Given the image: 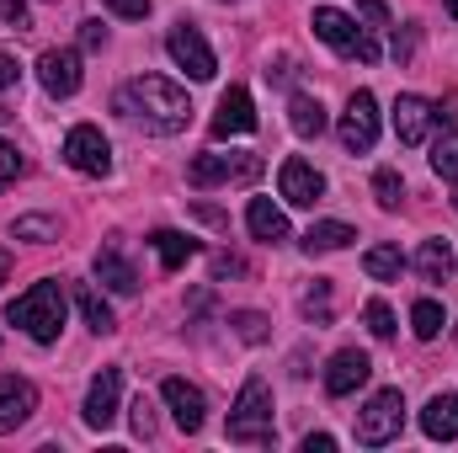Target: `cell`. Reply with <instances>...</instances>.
Here are the masks:
<instances>
[{
	"instance_id": "cell-43",
	"label": "cell",
	"mask_w": 458,
	"mask_h": 453,
	"mask_svg": "<svg viewBox=\"0 0 458 453\" xmlns=\"http://www.w3.org/2000/svg\"><path fill=\"white\" fill-rule=\"evenodd\" d=\"M448 16H454V21H458V0H448Z\"/></svg>"
},
{
	"instance_id": "cell-31",
	"label": "cell",
	"mask_w": 458,
	"mask_h": 453,
	"mask_svg": "<svg viewBox=\"0 0 458 453\" xmlns=\"http://www.w3.org/2000/svg\"><path fill=\"white\" fill-rule=\"evenodd\" d=\"M304 315L320 321V326H331V283L326 278H315V288L304 294Z\"/></svg>"
},
{
	"instance_id": "cell-24",
	"label": "cell",
	"mask_w": 458,
	"mask_h": 453,
	"mask_svg": "<svg viewBox=\"0 0 458 453\" xmlns=\"http://www.w3.org/2000/svg\"><path fill=\"white\" fill-rule=\"evenodd\" d=\"M288 123H293L299 139H320V133H326V107H320V97H304V91H299V97L288 102Z\"/></svg>"
},
{
	"instance_id": "cell-17",
	"label": "cell",
	"mask_w": 458,
	"mask_h": 453,
	"mask_svg": "<svg viewBox=\"0 0 458 453\" xmlns=\"http://www.w3.org/2000/svg\"><path fill=\"white\" fill-rule=\"evenodd\" d=\"M432 123H437V107H432L427 97H411V91H405V97L394 102V133H400V144H411V150L427 144Z\"/></svg>"
},
{
	"instance_id": "cell-12",
	"label": "cell",
	"mask_w": 458,
	"mask_h": 453,
	"mask_svg": "<svg viewBox=\"0 0 458 453\" xmlns=\"http://www.w3.org/2000/svg\"><path fill=\"white\" fill-rule=\"evenodd\" d=\"M214 139H240V133H256V102L245 86H229L219 97V113H214Z\"/></svg>"
},
{
	"instance_id": "cell-1",
	"label": "cell",
	"mask_w": 458,
	"mask_h": 453,
	"mask_svg": "<svg viewBox=\"0 0 458 453\" xmlns=\"http://www.w3.org/2000/svg\"><path fill=\"white\" fill-rule=\"evenodd\" d=\"M117 113L149 133H182L187 117H192V102L176 81L165 75H133L123 91H117Z\"/></svg>"
},
{
	"instance_id": "cell-5",
	"label": "cell",
	"mask_w": 458,
	"mask_h": 453,
	"mask_svg": "<svg viewBox=\"0 0 458 453\" xmlns=\"http://www.w3.org/2000/svg\"><path fill=\"white\" fill-rule=\"evenodd\" d=\"M400 427H405V395H400V389H378V395L357 411V443H362V449L394 443Z\"/></svg>"
},
{
	"instance_id": "cell-16",
	"label": "cell",
	"mask_w": 458,
	"mask_h": 453,
	"mask_svg": "<svg viewBox=\"0 0 458 453\" xmlns=\"http://www.w3.org/2000/svg\"><path fill=\"white\" fill-rule=\"evenodd\" d=\"M32 411H38V389H32V379L5 373V379H0V438H5V432H16Z\"/></svg>"
},
{
	"instance_id": "cell-34",
	"label": "cell",
	"mask_w": 458,
	"mask_h": 453,
	"mask_svg": "<svg viewBox=\"0 0 458 453\" xmlns=\"http://www.w3.org/2000/svg\"><path fill=\"white\" fill-rule=\"evenodd\" d=\"M16 176H21V155H16V144H5V139H0V192H5Z\"/></svg>"
},
{
	"instance_id": "cell-33",
	"label": "cell",
	"mask_w": 458,
	"mask_h": 453,
	"mask_svg": "<svg viewBox=\"0 0 458 453\" xmlns=\"http://www.w3.org/2000/svg\"><path fill=\"white\" fill-rule=\"evenodd\" d=\"M357 16L368 21V32H384L389 27V5L384 0H357Z\"/></svg>"
},
{
	"instance_id": "cell-27",
	"label": "cell",
	"mask_w": 458,
	"mask_h": 453,
	"mask_svg": "<svg viewBox=\"0 0 458 453\" xmlns=\"http://www.w3.org/2000/svg\"><path fill=\"white\" fill-rule=\"evenodd\" d=\"M432 171L443 176V182H458V128L448 123L443 128V139L432 144Z\"/></svg>"
},
{
	"instance_id": "cell-10",
	"label": "cell",
	"mask_w": 458,
	"mask_h": 453,
	"mask_svg": "<svg viewBox=\"0 0 458 453\" xmlns=\"http://www.w3.org/2000/svg\"><path fill=\"white\" fill-rule=\"evenodd\" d=\"M117 400H123V368H102L86 389V427L107 432L117 422Z\"/></svg>"
},
{
	"instance_id": "cell-37",
	"label": "cell",
	"mask_w": 458,
	"mask_h": 453,
	"mask_svg": "<svg viewBox=\"0 0 458 453\" xmlns=\"http://www.w3.org/2000/svg\"><path fill=\"white\" fill-rule=\"evenodd\" d=\"M0 21L16 27V32H27V5L21 0H0Z\"/></svg>"
},
{
	"instance_id": "cell-8",
	"label": "cell",
	"mask_w": 458,
	"mask_h": 453,
	"mask_svg": "<svg viewBox=\"0 0 458 453\" xmlns=\"http://www.w3.org/2000/svg\"><path fill=\"white\" fill-rule=\"evenodd\" d=\"M342 144L352 155H368L378 144V102H373V91H352V102L342 113Z\"/></svg>"
},
{
	"instance_id": "cell-42",
	"label": "cell",
	"mask_w": 458,
	"mask_h": 453,
	"mask_svg": "<svg viewBox=\"0 0 458 453\" xmlns=\"http://www.w3.org/2000/svg\"><path fill=\"white\" fill-rule=\"evenodd\" d=\"M5 278H11V256L0 251V283H5Z\"/></svg>"
},
{
	"instance_id": "cell-23",
	"label": "cell",
	"mask_w": 458,
	"mask_h": 453,
	"mask_svg": "<svg viewBox=\"0 0 458 453\" xmlns=\"http://www.w3.org/2000/svg\"><path fill=\"white\" fill-rule=\"evenodd\" d=\"M75 304H81V315H86V326L97 331V337H113L117 321H113V304L91 288V283H75Z\"/></svg>"
},
{
	"instance_id": "cell-21",
	"label": "cell",
	"mask_w": 458,
	"mask_h": 453,
	"mask_svg": "<svg viewBox=\"0 0 458 453\" xmlns=\"http://www.w3.org/2000/svg\"><path fill=\"white\" fill-rule=\"evenodd\" d=\"M454 245L437 235V240H421V251H416V272L427 278V283H448L454 278Z\"/></svg>"
},
{
	"instance_id": "cell-19",
	"label": "cell",
	"mask_w": 458,
	"mask_h": 453,
	"mask_svg": "<svg viewBox=\"0 0 458 453\" xmlns=\"http://www.w3.org/2000/svg\"><path fill=\"white\" fill-rule=\"evenodd\" d=\"M97 278H102L113 294H139V272H133V261L123 256V245H102V251H97Z\"/></svg>"
},
{
	"instance_id": "cell-40",
	"label": "cell",
	"mask_w": 458,
	"mask_h": 453,
	"mask_svg": "<svg viewBox=\"0 0 458 453\" xmlns=\"http://www.w3.org/2000/svg\"><path fill=\"white\" fill-rule=\"evenodd\" d=\"M16 81H21V64H16L11 54H0V91H11Z\"/></svg>"
},
{
	"instance_id": "cell-13",
	"label": "cell",
	"mask_w": 458,
	"mask_h": 453,
	"mask_svg": "<svg viewBox=\"0 0 458 453\" xmlns=\"http://www.w3.org/2000/svg\"><path fill=\"white\" fill-rule=\"evenodd\" d=\"M256 171H261L256 155H198V160L187 166V182H192V187H219L229 176H256Z\"/></svg>"
},
{
	"instance_id": "cell-29",
	"label": "cell",
	"mask_w": 458,
	"mask_h": 453,
	"mask_svg": "<svg viewBox=\"0 0 458 453\" xmlns=\"http://www.w3.org/2000/svg\"><path fill=\"white\" fill-rule=\"evenodd\" d=\"M443 326H448V315H443V304H437V299H421V304H411V331H416L421 341H432Z\"/></svg>"
},
{
	"instance_id": "cell-26",
	"label": "cell",
	"mask_w": 458,
	"mask_h": 453,
	"mask_svg": "<svg viewBox=\"0 0 458 453\" xmlns=\"http://www.w3.org/2000/svg\"><path fill=\"white\" fill-rule=\"evenodd\" d=\"M362 272H368L373 283H400V272H405L400 245H373V251L362 256Z\"/></svg>"
},
{
	"instance_id": "cell-44",
	"label": "cell",
	"mask_w": 458,
	"mask_h": 453,
	"mask_svg": "<svg viewBox=\"0 0 458 453\" xmlns=\"http://www.w3.org/2000/svg\"><path fill=\"white\" fill-rule=\"evenodd\" d=\"M5 117H11V113H5V107H0V123H5Z\"/></svg>"
},
{
	"instance_id": "cell-35",
	"label": "cell",
	"mask_w": 458,
	"mask_h": 453,
	"mask_svg": "<svg viewBox=\"0 0 458 453\" xmlns=\"http://www.w3.org/2000/svg\"><path fill=\"white\" fill-rule=\"evenodd\" d=\"M133 438H155V411H149L144 395L133 400Z\"/></svg>"
},
{
	"instance_id": "cell-3",
	"label": "cell",
	"mask_w": 458,
	"mask_h": 453,
	"mask_svg": "<svg viewBox=\"0 0 458 453\" xmlns=\"http://www.w3.org/2000/svg\"><path fill=\"white\" fill-rule=\"evenodd\" d=\"M229 443H245V449H272V443H277L267 379H245V384H240V400H234V411H229Z\"/></svg>"
},
{
	"instance_id": "cell-30",
	"label": "cell",
	"mask_w": 458,
	"mask_h": 453,
	"mask_svg": "<svg viewBox=\"0 0 458 453\" xmlns=\"http://www.w3.org/2000/svg\"><path fill=\"white\" fill-rule=\"evenodd\" d=\"M229 326H234V337L250 341V346H261V341H267V315H256V310H234V315H229Z\"/></svg>"
},
{
	"instance_id": "cell-36",
	"label": "cell",
	"mask_w": 458,
	"mask_h": 453,
	"mask_svg": "<svg viewBox=\"0 0 458 453\" xmlns=\"http://www.w3.org/2000/svg\"><path fill=\"white\" fill-rule=\"evenodd\" d=\"M113 5V16H123V21H144L149 16V0H107Z\"/></svg>"
},
{
	"instance_id": "cell-18",
	"label": "cell",
	"mask_w": 458,
	"mask_h": 453,
	"mask_svg": "<svg viewBox=\"0 0 458 453\" xmlns=\"http://www.w3.org/2000/svg\"><path fill=\"white\" fill-rule=\"evenodd\" d=\"M421 432L432 443H454L458 438V395H432L421 411Z\"/></svg>"
},
{
	"instance_id": "cell-2",
	"label": "cell",
	"mask_w": 458,
	"mask_h": 453,
	"mask_svg": "<svg viewBox=\"0 0 458 453\" xmlns=\"http://www.w3.org/2000/svg\"><path fill=\"white\" fill-rule=\"evenodd\" d=\"M5 321H11L16 331H27L38 346L59 341V331H64V288H59V283H32L21 299H11Z\"/></svg>"
},
{
	"instance_id": "cell-25",
	"label": "cell",
	"mask_w": 458,
	"mask_h": 453,
	"mask_svg": "<svg viewBox=\"0 0 458 453\" xmlns=\"http://www.w3.org/2000/svg\"><path fill=\"white\" fill-rule=\"evenodd\" d=\"M357 240V229L342 225V219H326V225H310V235H304V251L310 256H326V251H342V245H352Z\"/></svg>"
},
{
	"instance_id": "cell-45",
	"label": "cell",
	"mask_w": 458,
	"mask_h": 453,
	"mask_svg": "<svg viewBox=\"0 0 458 453\" xmlns=\"http://www.w3.org/2000/svg\"><path fill=\"white\" fill-rule=\"evenodd\" d=\"M454 209H458V192H454Z\"/></svg>"
},
{
	"instance_id": "cell-39",
	"label": "cell",
	"mask_w": 458,
	"mask_h": 453,
	"mask_svg": "<svg viewBox=\"0 0 458 453\" xmlns=\"http://www.w3.org/2000/svg\"><path fill=\"white\" fill-rule=\"evenodd\" d=\"M81 48H107V27L102 21H81Z\"/></svg>"
},
{
	"instance_id": "cell-14",
	"label": "cell",
	"mask_w": 458,
	"mask_h": 453,
	"mask_svg": "<svg viewBox=\"0 0 458 453\" xmlns=\"http://www.w3.org/2000/svg\"><path fill=\"white\" fill-rule=\"evenodd\" d=\"M38 81L48 97H75L81 91V54L75 48H48L38 59Z\"/></svg>"
},
{
	"instance_id": "cell-9",
	"label": "cell",
	"mask_w": 458,
	"mask_h": 453,
	"mask_svg": "<svg viewBox=\"0 0 458 453\" xmlns=\"http://www.w3.org/2000/svg\"><path fill=\"white\" fill-rule=\"evenodd\" d=\"M368 373H373L368 352H357V346H342V352L326 363V395H331V400H346V395H357V389L368 384Z\"/></svg>"
},
{
	"instance_id": "cell-28",
	"label": "cell",
	"mask_w": 458,
	"mask_h": 453,
	"mask_svg": "<svg viewBox=\"0 0 458 453\" xmlns=\"http://www.w3.org/2000/svg\"><path fill=\"white\" fill-rule=\"evenodd\" d=\"M373 198H378V209H389V214L405 203V182H400L394 166H378V171H373Z\"/></svg>"
},
{
	"instance_id": "cell-6",
	"label": "cell",
	"mask_w": 458,
	"mask_h": 453,
	"mask_svg": "<svg viewBox=\"0 0 458 453\" xmlns=\"http://www.w3.org/2000/svg\"><path fill=\"white\" fill-rule=\"evenodd\" d=\"M64 160L81 171V176H107L113 171V144L97 123H75L64 133Z\"/></svg>"
},
{
	"instance_id": "cell-7",
	"label": "cell",
	"mask_w": 458,
	"mask_h": 453,
	"mask_svg": "<svg viewBox=\"0 0 458 453\" xmlns=\"http://www.w3.org/2000/svg\"><path fill=\"white\" fill-rule=\"evenodd\" d=\"M165 48H171V59H176L192 81H214V75H219L214 48H208V38H203L192 21H176V27H171V38H165Z\"/></svg>"
},
{
	"instance_id": "cell-38",
	"label": "cell",
	"mask_w": 458,
	"mask_h": 453,
	"mask_svg": "<svg viewBox=\"0 0 458 453\" xmlns=\"http://www.w3.org/2000/svg\"><path fill=\"white\" fill-rule=\"evenodd\" d=\"M54 225L48 219H16V240H48Z\"/></svg>"
},
{
	"instance_id": "cell-20",
	"label": "cell",
	"mask_w": 458,
	"mask_h": 453,
	"mask_svg": "<svg viewBox=\"0 0 458 453\" xmlns=\"http://www.w3.org/2000/svg\"><path fill=\"white\" fill-rule=\"evenodd\" d=\"M245 225L256 240H267V245H277V240H288V214L272 203V198H250V209H245Z\"/></svg>"
},
{
	"instance_id": "cell-11",
	"label": "cell",
	"mask_w": 458,
	"mask_h": 453,
	"mask_svg": "<svg viewBox=\"0 0 458 453\" xmlns=\"http://www.w3.org/2000/svg\"><path fill=\"white\" fill-rule=\"evenodd\" d=\"M277 187H283V198L293 203V209H315L320 198H326V176L310 166V160H283V171H277Z\"/></svg>"
},
{
	"instance_id": "cell-22",
	"label": "cell",
	"mask_w": 458,
	"mask_h": 453,
	"mask_svg": "<svg viewBox=\"0 0 458 453\" xmlns=\"http://www.w3.org/2000/svg\"><path fill=\"white\" fill-rule=\"evenodd\" d=\"M149 245L160 251L165 272H176V267H187V261L198 256V240H192V235H182V229H155V235H149Z\"/></svg>"
},
{
	"instance_id": "cell-15",
	"label": "cell",
	"mask_w": 458,
	"mask_h": 453,
	"mask_svg": "<svg viewBox=\"0 0 458 453\" xmlns=\"http://www.w3.org/2000/svg\"><path fill=\"white\" fill-rule=\"evenodd\" d=\"M160 400L171 406V422H176L182 432H198V427H203V416H208L203 389H198V384H187V379H165V384H160Z\"/></svg>"
},
{
	"instance_id": "cell-41",
	"label": "cell",
	"mask_w": 458,
	"mask_h": 453,
	"mask_svg": "<svg viewBox=\"0 0 458 453\" xmlns=\"http://www.w3.org/2000/svg\"><path fill=\"white\" fill-rule=\"evenodd\" d=\"M331 449H336L331 432H310V438H304V453H331Z\"/></svg>"
},
{
	"instance_id": "cell-4",
	"label": "cell",
	"mask_w": 458,
	"mask_h": 453,
	"mask_svg": "<svg viewBox=\"0 0 458 453\" xmlns=\"http://www.w3.org/2000/svg\"><path fill=\"white\" fill-rule=\"evenodd\" d=\"M315 38L320 43H331L342 59H362V64H378V54H384V43H378V32H368V27H357L346 11H336V5H320L315 11Z\"/></svg>"
},
{
	"instance_id": "cell-32",
	"label": "cell",
	"mask_w": 458,
	"mask_h": 453,
	"mask_svg": "<svg viewBox=\"0 0 458 453\" xmlns=\"http://www.w3.org/2000/svg\"><path fill=\"white\" fill-rule=\"evenodd\" d=\"M362 321H368V331H373L378 341L394 337V315H389V304H384V299H368V304H362Z\"/></svg>"
}]
</instances>
